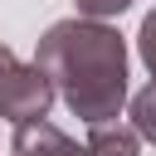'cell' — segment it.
<instances>
[{
	"instance_id": "5b68a950",
	"label": "cell",
	"mask_w": 156,
	"mask_h": 156,
	"mask_svg": "<svg viewBox=\"0 0 156 156\" xmlns=\"http://www.w3.org/2000/svg\"><path fill=\"white\" fill-rule=\"evenodd\" d=\"M132 127L141 141L156 146V83H146L141 93H132Z\"/></svg>"
},
{
	"instance_id": "ba28073f",
	"label": "cell",
	"mask_w": 156,
	"mask_h": 156,
	"mask_svg": "<svg viewBox=\"0 0 156 156\" xmlns=\"http://www.w3.org/2000/svg\"><path fill=\"white\" fill-rule=\"evenodd\" d=\"M15 63H20V58H15V49H10V44H0V83H5V73H10Z\"/></svg>"
},
{
	"instance_id": "8992f818",
	"label": "cell",
	"mask_w": 156,
	"mask_h": 156,
	"mask_svg": "<svg viewBox=\"0 0 156 156\" xmlns=\"http://www.w3.org/2000/svg\"><path fill=\"white\" fill-rule=\"evenodd\" d=\"M136 54H141V63L151 68V83H156V10L141 20V29H136Z\"/></svg>"
},
{
	"instance_id": "52a82bcc",
	"label": "cell",
	"mask_w": 156,
	"mask_h": 156,
	"mask_svg": "<svg viewBox=\"0 0 156 156\" xmlns=\"http://www.w3.org/2000/svg\"><path fill=\"white\" fill-rule=\"evenodd\" d=\"M132 0H78V15L83 20H112V15H122Z\"/></svg>"
},
{
	"instance_id": "7a4b0ae2",
	"label": "cell",
	"mask_w": 156,
	"mask_h": 156,
	"mask_svg": "<svg viewBox=\"0 0 156 156\" xmlns=\"http://www.w3.org/2000/svg\"><path fill=\"white\" fill-rule=\"evenodd\" d=\"M54 98H58V93H54L49 73H44L39 63H15V68L5 73V83H0V117L15 122V127L44 122L49 107H54Z\"/></svg>"
},
{
	"instance_id": "3957f363",
	"label": "cell",
	"mask_w": 156,
	"mask_h": 156,
	"mask_svg": "<svg viewBox=\"0 0 156 156\" xmlns=\"http://www.w3.org/2000/svg\"><path fill=\"white\" fill-rule=\"evenodd\" d=\"M10 156H93V151L78 146L68 132H58V127L44 117V122H24V127H15V136H10Z\"/></svg>"
},
{
	"instance_id": "277c9868",
	"label": "cell",
	"mask_w": 156,
	"mask_h": 156,
	"mask_svg": "<svg viewBox=\"0 0 156 156\" xmlns=\"http://www.w3.org/2000/svg\"><path fill=\"white\" fill-rule=\"evenodd\" d=\"M88 151H93V156H136V151H141V136H136V127H127V122H98V127L88 132Z\"/></svg>"
},
{
	"instance_id": "6da1fadb",
	"label": "cell",
	"mask_w": 156,
	"mask_h": 156,
	"mask_svg": "<svg viewBox=\"0 0 156 156\" xmlns=\"http://www.w3.org/2000/svg\"><path fill=\"white\" fill-rule=\"evenodd\" d=\"M34 63L49 73L54 93L63 98L73 117H83L88 127L117 122L127 102V39L107 20L73 15V20L49 24L39 34Z\"/></svg>"
}]
</instances>
